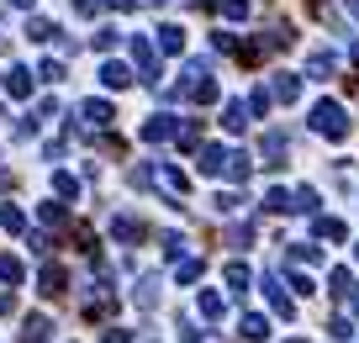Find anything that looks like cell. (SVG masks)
<instances>
[{"mask_svg":"<svg viewBox=\"0 0 359 343\" xmlns=\"http://www.w3.org/2000/svg\"><path fill=\"white\" fill-rule=\"evenodd\" d=\"M317 132L338 138V132H344V111H338V106H317Z\"/></svg>","mask_w":359,"mask_h":343,"instance_id":"1","label":"cell"},{"mask_svg":"<svg viewBox=\"0 0 359 343\" xmlns=\"http://www.w3.org/2000/svg\"><path fill=\"white\" fill-rule=\"evenodd\" d=\"M22 343H48V317H27Z\"/></svg>","mask_w":359,"mask_h":343,"instance_id":"2","label":"cell"},{"mask_svg":"<svg viewBox=\"0 0 359 343\" xmlns=\"http://www.w3.org/2000/svg\"><path fill=\"white\" fill-rule=\"evenodd\" d=\"M264 333H270V328H264V317H249V322H243V338H264Z\"/></svg>","mask_w":359,"mask_h":343,"instance_id":"3","label":"cell"},{"mask_svg":"<svg viewBox=\"0 0 359 343\" xmlns=\"http://www.w3.org/2000/svg\"><path fill=\"white\" fill-rule=\"evenodd\" d=\"M0 280H22V264H16V259H0Z\"/></svg>","mask_w":359,"mask_h":343,"instance_id":"4","label":"cell"},{"mask_svg":"<svg viewBox=\"0 0 359 343\" xmlns=\"http://www.w3.org/2000/svg\"><path fill=\"white\" fill-rule=\"evenodd\" d=\"M106 343H132V338H127L122 328H111V333H106Z\"/></svg>","mask_w":359,"mask_h":343,"instance_id":"5","label":"cell"},{"mask_svg":"<svg viewBox=\"0 0 359 343\" xmlns=\"http://www.w3.org/2000/svg\"><path fill=\"white\" fill-rule=\"evenodd\" d=\"M354 312H359V296H354Z\"/></svg>","mask_w":359,"mask_h":343,"instance_id":"6","label":"cell"},{"mask_svg":"<svg viewBox=\"0 0 359 343\" xmlns=\"http://www.w3.org/2000/svg\"><path fill=\"white\" fill-rule=\"evenodd\" d=\"M291 343H301V338H291Z\"/></svg>","mask_w":359,"mask_h":343,"instance_id":"7","label":"cell"}]
</instances>
